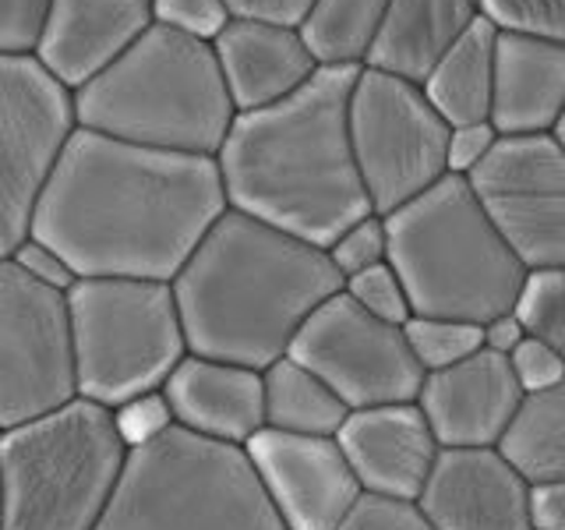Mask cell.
<instances>
[{
	"instance_id": "7",
	"label": "cell",
	"mask_w": 565,
	"mask_h": 530,
	"mask_svg": "<svg viewBox=\"0 0 565 530\" xmlns=\"http://www.w3.org/2000/svg\"><path fill=\"white\" fill-rule=\"evenodd\" d=\"M96 530H290L244 446L184 428L138 446Z\"/></svg>"
},
{
	"instance_id": "30",
	"label": "cell",
	"mask_w": 565,
	"mask_h": 530,
	"mask_svg": "<svg viewBox=\"0 0 565 530\" xmlns=\"http://www.w3.org/2000/svg\"><path fill=\"white\" fill-rule=\"evenodd\" d=\"M326 252L335 265V273L343 276V283L350 276L371 269V265L388 262V223H385V216L371 212V216L358 220L353 226H347L343 234L326 247Z\"/></svg>"
},
{
	"instance_id": "18",
	"label": "cell",
	"mask_w": 565,
	"mask_h": 530,
	"mask_svg": "<svg viewBox=\"0 0 565 530\" xmlns=\"http://www.w3.org/2000/svg\"><path fill=\"white\" fill-rule=\"evenodd\" d=\"M152 25V0H53L35 61L78 93Z\"/></svg>"
},
{
	"instance_id": "27",
	"label": "cell",
	"mask_w": 565,
	"mask_h": 530,
	"mask_svg": "<svg viewBox=\"0 0 565 530\" xmlns=\"http://www.w3.org/2000/svg\"><path fill=\"white\" fill-rule=\"evenodd\" d=\"M406 340H411L414 358L424 371H441L459 361L473 358L477 350H484V326L463 322V318H428L414 315L403 326Z\"/></svg>"
},
{
	"instance_id": "37",
	"label": "cell",
	"mask_w": 565,
	"mask_h": 530,
	"mask_svg": "<svg viewBox=\"0 0 565 530\" xmlns=\"http://www.w3.org/2000/svg\"><path fill=\"white\" fill-rule=\"evenodd\" d=\"M509 361L523 385V393H541V389H552L565 379V361L547 343L534 340V336H526V340L509 353Z\"/></svg>"
},
{
	"instance_id": "29",
	"label": "cell",
	"mask_w": 565,
	"mask_h": 530,
	"mask_svg": "<svg viewBox=\"0 0 565 530\" xmlns=\"http://www.w3.org/2000/svg\"><path fill=\"white\" fill-rule=\"evenodd\" d=\"M343 290L358 300L364 311H371L382 322H393V326H406L414 318L411 308V297H406V287L399 273L393 269V262H382V265H371V269L350 276L343 283Z\"/></svg>"
},
{
	"instance_id": "41",
	"label": "cell",
	"mask_w": 565,
	"mask_h": 530,
	"mask_svg": "<svg viewBox=\"0 0 565 530\" xmlns=\"http://www.w3.org/2000/svg\"><path fill=\"white\" fill-rule=\"evenodd\" d=\"M523 340H526V329H523L516 311H505L499 318H491V322H484V347L494 353H505L509 358V353L516 350Z\"/></svg>"
},
{
	"instance_id": "25",
	"label": "cell",
	"mask_w": 565,
	"mask_h": 530,
	"mask_svg": "<svg viewBox=\"0 0 565 530\" xmlns=\"http://www.w3.org/2000/svg\"><path fill=\"white\" fill-rule=\"evenodd\" d=\"M499 449L530 485L565 481V379L523 396Z\"/></svg>"
},
{
	"instance_id": "14",
	"label": "cell",
	"mask_w": 565,
	"mask_h": 530,
	"mask_svg": "<svg viewBox=\"0 0 565 530\" xmlns=\"http://www.w3.org/2000/svg\"><path fill=\"white\" fill-rule=\"evenodd\" d=\"M244 449L290 530H340L364 491L335 435L262 428Z\"/></svg>"
},
{
	"instance_id": "2",
	"label": "cell",
	"mask_w": 565,
	"mask_h": 530,
	"mask_svg": "<svg viewBox=\"0 0 565 530\" xmlns=\"http://www.w3.org/2000/svg\"><path fill=\"white\" fill-rule=\"evenodd\" d=\"M361 67H318L282 103L237 114L216 156L230 209L329 247L371 216L350 141V93Z\"/></svg>"
},
{
	"instance_id": "36",
	"label": "cell",
	"mask_w": 565,
	"mask_h": 530,
	"mask_svg": "<svg viewBox=\"0 0 565 530\" xmlns=\"http://www.w3.org/2000/svg\"><path fill=\"white\" fill-rule=\"evenodd\" d=\"M11 262L18 265V269H25L32 279H40V283H46V287L61 290V294H67L78 283V273L71 269V262L57 252V247H50L46 241L32 237V234L14 247Z\"/></svg>"
},
{
	"instance_id": "32",
	"label": "cell",
	"mask_w": 565,
	"mask_h": 530,
	"mask_svg": "<svg viewBox=\"0 0 565 530\" xmlns=\"http://www.w3.org/2000/svg\"><path fill=\"white\" fill-rule=\"evenodd\" d=\"M340 530H435V523L417 499L361 491V499L353 502Z\"/></svg>"
},
{
	"instance_id": "20",
	"label": "cell",
	"mask_w": 565,
	"mask_h": 530,
	"mask_svg": "<svg viewBox=\"0 0 565 530\" xmlns=\"http://www.w3.org/2000/svg\"><path fill=\"white\" fill-rule=\"evenodd\" d=\"M212 50H216L237 114L282 103L297 88H305L318 71V61L300 29L287 25L234 18L212 43Z\"/></svg>"
},
{
	"instance_id": "13",
	"label": "cell",
	"mask_w": 565,
	"mask_h": 530,
	"mask_svg": "<svg viewBox=\"0 0 565 530\" xmlns=\"http://www.w3.org/2000/svg\"><path fill=\"white\" fill-rule=\"evenodd\" d=\"M467 181L526 269H565V149L555 135H502Z\"/></svg>"
},
{
	"instance_id": "5",
	"label": "cell",
	"mask_w": 565,
	"mask_h": 530,
	"mask_svg": "<svg viewBox=\"0 0 565 530\" xmlns=\"http://www.w3.org/2000/svg\"><path fill=\"white\" fill-rule=\"evenodd\" d=\"M388 262L414 315L484 326L516 311L526 265L488 220L467 177L446 173L435 188L385 216Z\"/></svg>"
},
{
	"instance_id": "22",
	"label": "cell",
	"mask_w": 565,
	"mask_h": 530,
	"mask_svg": "<svg viewBox=\"0 0 565 530\" xmlns=\"http://www.w3.org/2000/svg\"><path fill=\"white\" fill-rule=\"evenodd\" d=\"M477 18L481 0H388L364 67L424 85Z\"/></svg>"
},
{
	"instance_id": "19",
	"label": "cell",
	"mask_w": 565,
	"mask_h": 530,
	"mask_svg": "<svg viewBox=\"0 0 565 530\" xmlns=\"http://www.w3.org/2000/svg\"><path fill=\"white\" fill-rule=\"evenodd\" d=\"M163 393L177 428L202 438L247 446L265 428V379L255 368L188 353Z\"/></svg>"
},
{
	"instance_id": "33",
	"label": "cell",
	"mask_w": 565,
	"mask_h": 530,
	"mask_svg": "<svg viewBox=\"0 0 565 530\" xmlns=\"http://www.w3.org/2000/svg\"><path fill=\"white\" fill-rule=\"evenodd\" d=\"M114 424L124 438V446L138 449V446H149L156 438H163L170 428H177V417L163 389H152V393L131 396L120 406H114Z\"/></svg>"
},
{
	"instance_id": "17",
	"label": "cell",
	"mask_w": 565,
	"mask_h": 530,
	"mask_svg": "<svg viewBox=\"0 0 565 530\" xmlns=\"http://www.w3.org/2000/svg\"><path fill=\"white\" fill-rule=\"evenodd\" d=\"M335 438L364 491L399 495V499H420L441 453V442L417 403L350 411Z\"/></svg>"
},
{
	"instance_id": "11",
	"label": "cell",
	"mask_w": 565,
	"mask_h": 530,
	"mask_svg": "<svg viewBox=\"0 0 565 530\" xmlns=\"http://www.w3.org/2000/svg\"><path fill=\"white\" fill-rule=\"evenodd\" d=\"M78 396L67 294L0 258V432Z\"/></svg>"
},
{
	"instance_id": "4",
	"label": "cell",
	"mask_w": 565,
	"mask_h": 530,
	"mask_svg": "<svg viewBox=\"0 0 565 530\" xmlns=\"http://www.w3.org/2000/svg\"><path fill=\"white\" fill-rule=\"evenodd\" d=\"M78 128L135 146L220 156L237 120L212 43L152 25L75 93Z\"/></svg>"
},
{
	"instance_id": "21",
	"label": "cell",
	"mask_w": 565,
	"mask_h": 530,
	"mask_svg": "<svg viewBox=\"0 0 565 530\" xmlns=\"http://www.w3.org/2000/svg\"><path fill=\"white\" fill-rule=\"evenodd\" d=\"M565 114V43L499 32L491 124L499 135H552Z\"/></svg>"
},
{
	"instance_id": "15",
	"label": "cell",
	"mask_w": 565,
	"mask_h": 530,
	"mask_svg": "<svg viewBox=\"0 0 565 530\" xmlns=\"http://www.w3.org/2000/svg\"><path fill=\"white\" fill-rule=\"evenodd\" d=\"M534 485L499 446L441 449L420 491V509L435 530H534Z\"/></svg>"
},
{
	"instance_id": "28",
	"label": "cell",
	"mask_w": 565,
	"mask_h": 530,
	"mask_svg": "<svg viewBox=\"0 0 565 530\" xmlns=\"http://www.w3.org/2000/svg\"><path fill=\"white\" fill-rule=\"evenodd\" d=\"M516 315L526 336L547 343L565 361V269H530Z\"/></svg>"
},
{
	"instance_id": "35",
	"label": "cell",
	"mask_w": 565,
	"mask_h": 530,
	"mask_svg": "<svg viewBox=\"0 0 565 530\" xmlns=\"http://www.w3.org/2000/svg\"><path fill=\"white\" fill-rule=\"evenodd\" d=\"M50 11L53 0H0V53H35Z\"/></svg>"
},
{
	"instance_id": "6",
	"label": "cell",
	"mask_w": 565,
	"mask_h": 530,
	"mask_svg": "<svg viewBox=\"0 0 565 530\" xmlns=\"http://www.w3.org/2000/svg\"><path fill=\"white\" fill-rule=\"evenodd\" d=\"M131 449L110 406L85 396L0 432L4 530H96Z\"/></svg>"
},
{
	"instance_id": "38",
	"label": "cell",
	"mask_w": 565,
	"mask_h": 530,
	"mask_svg": "<svg viewBox=\"0 0 565 530\" xmlns=\"http://www.w3.org/2000/svg\"><path fill=\"white\" fill-rule=\"evenodd\" d=\"M499 128L491 120H477V124H459L449 131V173L470 177L477 167L491 156V149L499 146Z\"/></svg>"
},
{
	"instance_id": "39",
	"label": "cell",
	"mask_w": 565,
	"mask_h": 530,
	"mask_svg": "<svg viewBox=\"0 0 565 530\" xmlns=\"http://www.w3.org/2000/svg\"><path fill=\"white\" fill-rule=\"evenodd\" d=\"M226 8L234 18H247V22L300 29L311 14L315 0H226Z\"/></svg>"
},
{
	"instance_id": "43",
	"label": "cell",
	"mask_w": 565,
	"mask_h": 530,
	"mask_svg": "<svg viewBox=\"0 0 565 530\" xmlns=\"http://www.w3.org/2000/svg\"><path fill=\"white\" fill-rule=\"evenodd\" d=\"M0 530H4V499H0Z\"/></svg>"
},
{
	"instance_id": "1",
	"label": "cell",
	"mask_w": 565,
	"mask_h": 530,
	"mask_svg": "<svg viewBox=\"0 0 565 530\" xmlns=\"http://www.w3.org/2000/svg\"><path fill=\"white\" fill-rule=\"evenodd\" d=\"M226 209L216 156L78 128L32 216V237L57 247L78 279L173 283Z\"/></svg>"
},
{
	"instance_id": "26",
	"label": "cell",
	"mask_w": 565,
	"mask_h": 530,
	"mask_svg": "<svg viewBox=\"0 0 565 530\" xmlns=\"http://www.w3.org/2000/svg\"><path fill=\"white\" fill-rule=\"evenodd\" d=\"M388 0H315L300 25L318 67H364Z\"/></svg>"
},
{
	"instance_id": "34",
	"label": "cell",
	"mask_w": 565,
	"mask_h": 530,
	"mask_svg": "<svg viewBox=\"0 0 565 530\" xmlns=\"http://www.w3.org/2000/svg\"><path fill=\"white\" fill-rule=\"evenodd\" d=\"M156 25H167L202 43H216L220 32L234 22L226 0H152Z\"/></svg>"
},
{
	"instance_id": "16",
	"label": "cell",
	"mask_w": 565,
	"mask_h": 530,
	"mask_svg": "<svg viewBox=\"0 0 565 530\" xmlns=\"http://www.w3.org/2000/svg\"><path fill=\"white\" fill-rule=\"evenodd\" d=\"M523 385L505 353L477 350L452 368L428 371L417 406L441 449L499 446L523 403Z\"/></svg>"
},
{
	"instance_id": "42",
	"label": "cell",
	"mask_w": 565,
	"mask_h": 530,
	"mask_svg": "<svg viewBox=\"0 0 565 530\" xmlns=\"http://www.w3.org/2000/svg\"><path fill=\"white\" fill-rule=\"evenodd\" d=\"M552 135H555V138H558V146H562V149H565V114H562V120H558V124H555V131H552Z\"/></svg>"
},
{
	"instance_id": "10",
	"label": "cell",
	"mask_w": 565,
	"mask_h": 530,
	"mask_svg": "<svg viewBox=\"0 0 565 530\" xmlns=\"http://www.w3.org/2000/svg\"><path fill=\"white\" fill-rule=\"evenodd\" d=\"M75 131V93L35 53H0V258L32 234V216Z\"/></svg>"
},
{
	"instance_id": "9",
	"label": "cell",
	"mask_w": 565,
	"mask_h": 530,
	"mask_svg": "<svg viewBox=\"0 0 565 530\" xmlns=\"http://www.w3.org/2000/svg\"><path fill=\"white\" fill-rule=\"evenodd\" d=\"M449 131L424 85L361 67L350 93V141L379 216L414 202L449 173Z\"/></svg>"
},
{
	"instance_id": "40",
	"label": "cell",
	"mask_w": 565,
	"mask_h": 530,
	"mask_svg": "<svg viewBox=\"0 0 565 530\" xmlns=\"http://www.w3.org/2000/svg\"><path fill=\"white\" fill-rule=\"evenodd\" d=\"M530 512H534V530H565V481L534 485Z\"/></svg>"
},
{
	"instance_id": "8",
	"label": "cell",
	"mask_w": 565,
	"mask_h": 530,
	"mask_svg": "<svg viewBox=\"0 0 565 530\" xmlns=\"http://www.w3.org/2000/svg\"><path fill=\"white\" fill-rule=\"evenodd\" d=\"M78 396L99 406L163 389L188 358L170 283L93 276L67 290Z\"/></svg>"
},
{
	"instance_id": "24",
	"label": "cell",
	"mask_w": 565,
	"mask_h": 530,
	"mask_svg": "<svg viewBox=\"0 0 565 530\" xmlns=\"http://www.w3.org/2000/svg\"><path fill=\"white\" fill-rule=\"evenodd\" d=\"M265 379V428L290 435H340L350 406L335 396L311 368L282 358L262 371Z\"/></svg>"
},
{
	"instance_id": "3",
	"label": "cell",
	"mask_w": 565,
	"mask_h": 530,
	"mask_svg": "<svg viewBox=\"0 0 565 530\" xmlns=\"http://www.w3.org/2000/svg\"><path fill=\"white\" fill-rule=\"evenodd\" d=\"M170 287L191 353L265 371L343 290V276L326 247L226 209Z\"/></svg>"
},
{
	"instance_id": "23",
	"label": "cell",
	"mask_w": 565,
	"mask_h": 530,
	"mask_svg": "<svg viewBox=\"0 0 565 530\" xmlns=\"http://www.w3.org/2000/svg\"><path fill=\"white\" fill-rule=\"evenodd\" d=\"M499 25L481 14L463 32L446 57L438 61L431 78L424 82L431 106L446 117L449 128L491 120L494 103V61H499Z\"/></svg>"
},
{
	"instance_id": "31",
	"label": "cell",
	"mask_w": 565,
	"mask_h": 530,
	"mask_svg": "<svg viewBox=\"0 0 565 530\" xmlns=\"http://www.w3.org/2000/svg\"><path fill=\"white\" fill-rule=\"evenodd\" d=\"M481 14L502 32H530L565 43V0H481Z\"/></svg>"
},
{
	"instance_id": "12",
	"label": "cell",
	"mask_w": 565,
	"mask_h": 530,
	"mask_svg": "<svg viewBox=\"0 0 565 530\" xmlns=\"http://www.w3.org/2000/svg\"><path fill=\"white\" fill-rule=\"evenodd\" d=\"M287 358L311 368L350 411L417 403L428 375L414 358L403 326L364 311L347 290L332 294L308 318Z\"/></svg>"
}]
</instances>
